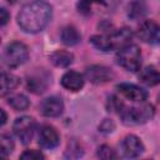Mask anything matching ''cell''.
I'll use <instances>...</instances> for the list:
<instances>
[{
	"label": "cell",
	"instance_id": "8fae6325",
	"mask_svg": "<svg viewBox=\"0 0 160 160\" xmlns=\"http://www.w3.org/2000/svg\"><path fill=\"white\" fill-rule=\"evenodd\" d=\"M121 151L126 158H138L144 151L141 140L135 135H128L121 142Z\"/></svg>",
	"mask_w": 160,
	"mask_h": 160
},
{
	"label": "cell",
	"instance_id": "4316f807",
	"mask_svg": "<svg viewBox=\"0 0 160 160\" xmlns=\"http://www.w3.org/2000/svg\"><path fill=\"white\" fill-rule=\"evenodd\" d=\"M6 119H8V115H6V112L2 110V109H0V128L6 122Z\"/></svg>",
	"mask_w": 160,
	"mask_h": 160
},
{
	"label": "cell",
	"instance_id": "8992f818",
	"mask_svg": "<svg viewBox=\"0 0 160 160\" xmlns=\"http://www.w3.org/2000/svg\"><path fill=\"white\" fill-rule=\"evenodd\" d=\"M29 58V50L25 44L15 41L11 42L5 51V61L9 66L16 68L22 65Z\"/></svg>",
	"mask_w": 160,
	"mask_h": 160
},
{
	"label": "cell",
	"instance_id": "d6986e66",
	"mask_svg": "<svg viewBox=\"0 0 160 160\" xmlns=\"http://www.w3.org/2000/svg\"><path fill=\"white\" fill-rule=\"evenodd\" d=\"M60 38H61V41L68 45V46H72V45H76L80 39H81V35L79 34V31L74 28V26H66L61 30V34H60Z\"/></svg>",
	"mask_w": 160,
	"mask_h": 160
},
{
	"label": "cell",
	"instance_id": "603a6c76",
	"mask_svg": "<svg viewBox=\"0 0 160 160\" xmlns=\"http://www.w3.org/2000/svg\"><path fill=\"white\" fill-rule=\"evenodd\" d=\"M98 156L101 158V159H105V160H108V159H116L118 158L115 151L110 146H108V145H101L98 149Z\"/></svg>",
	"mask_w": 160,
	"mask_h": 160
},
{
	"label": "cell",
	"instance_id": "7402d4cb",
	"mask_svg": "<svg viewBox=\"0 0 160 160\" xmlns=\"http://www.w3.org/2000/svg\"><path fill=\"white\" fill-rule=\"evenodd\" d=\"M46 85L42 79H39V78H29L28 80V89L29 91H32L35 94H39V92H42L45 90Z\"/></svg>",
	"mask_w": 160,
	"mask_h": 160
},
{
	"label": "cell",
	"instance_id": "5b68a950",
	"mask_svg": "<svg viewBox=\"0 0 160 160\" xmlns=\"http://www.w3.org/2000/svg\"><path fill=\"white\" fill-rule=\"evenodd\" d=\"M119 2L120 0H80L78 2V10L84 15L109 12L112 11Z\"/></svg>",
	"mask_w": 160,
	"mask_h": 160
},
{
	"label": "cell",
	"instance_id": "83f0119b",
	"mask_svg": "<svg viewBox=\"0 0 160 160\" xmlns=\"http://www.w3.org/2000/svg\"><path fill=\"white\" fill-rule=\"evenodd\" d=\"M8 1H9V2H15L16 0H8Z\"/></svg>",
	"mask_w": 160,
	"mask_h": 160
},
{
	"label": "cell",
	"instance_id": "5bb4252c",
	"mask_svg": "<svg viewBox=\"0 0 160 160\" xmlns=\"http://www.w3.org/2000/svg\"><path fill=\"white\" fill-rule=\"evenodd\" d=\"M60 81L61 85L70 91H78L84 86V78L76 71H66Z\"/></svg>",
	"mask_w": 160,
	"mask_h": 160
},
{
	"label": "cell",
	"instance_id": "277c9868",
	"mask_svg": "<svg viewBox=\"0 0 160 160\" xmlns=\"http://www.w3.org/2000/svg\"><path fill=\"white\" fill-rule=\"evenodd\" d=\"M119 114L125 124H142L154 116V108L152 105H141L134 108H125L122 105Z\"/></svg>",
	"mask_w": 160,
	"mask_h": 160
},
{
	"label": "cell",
	"instance_id": "30bf717a",
	"mask_svg": "<svg viewBox=\"0 0 160 160\" xmlns=\"http://www.w3.org/2000/svg\"><path fill=\"white\" fill-rule=\"evenodd\" d=\"M118 91L125 96L128 100H131V101H135V102H142L146 100L148 98V92L140 88V86H136L134 84H128V82H121L116 86Z\"/></svg>",
	"mask_w": 160,
	"mask_h": 160
},
{
	"label": "cell",
	"instance_id": "7a4b0ae2",
	"mask_svg": "<svg viewBox=\"0 0 160 160\" xmlns=\"http://www.w3.org/2000/svg\"><path fill=\"white\" fill-rule=\"evenodd\" d=\"M132 39V31L129 28H121L111 31L106 35H94L90 42L101 51H109L112 49H121L122 46L130 44Z\"/></svg>",
	"mask_w": 160,
	"mask_h": 160
},
{
	"label": "cell",
	"instance_id": "9c48e42d",
	"mask_svg": "<svg viewBox=\"0 0 160 160\" xmlns=\"http://www.w3.org/2000/svg\"><path fill=\"white\" fill-rule=\"evenodd\" d=\"M85 75L92 84H105L114 79V72L102 65H92L88 68Z\"/></svg>",
	"mask_w": 160,
	"mask_h": 160
},
{
	"label": "cell",
	"instance_id": "cb8c5ba5",
	"mask_svg": "<svg viewBox=\"0 0 160 160\" xmlns=\"http://www.w3.org/2000/svg\"><path fill=\"white\" fill-rule=\"evenodd\" d=\"M20 158L25 160H40V159H44V155L38 150H26L20 155Z\"/></svg>",
	"mask_w": 160,
	"mask_h": 160
},
{
	"label": "cell",
	"instance_id": "4fadbf2b",
	"mask_svg": "<svg viewBox=\"0 0 160 160\" xmlns=\"http://www.w3.org/2000/svg\"><path fill=\"white\" fill-rule=\"evenodd\" d=\"M64 110V104L61 101V99L56 98V96H50L46 98L41 101L40 104V111L44 116L48 118H55L59 116Z\"/></svg>",
	"mask_w": 160,
	"mask_h": 160
},
{
	"label": "cell",
	"instance_id": "484cf974",
	"mask_svg": "<svg viewBox=\"0 0 160 160\" xmlns=\"http://www.w3.org/2000/svg\"><path fill=\"white\" fill-rule=\"evenodd\" d=\"M9 19H10V15H9L8 10L4 8H0V28L4 26L5 24H8Z\"/></svg>",
	"mask_w": 160,
	"mask_h": 160
},
{
	"label": "cell",
	"instance_id": "44dd1931",
	"mask_svg": "<svg viewBox=\"0 0 160 160\" xmlns=\"http://www.w3.org/2000/svg\"><path fill=\"white\" fill-rule=\"evenodd\" d=\"M14 150V141L9 135H0V155L8 156Z\"/></svg>",
	"mask_w": 160,
	"mask_h": 160
},
{
	"label": "cell",
	"instance_id": "2e32d148",
	"mask_svg": "<svg viewBox=\"0 0 160 160\" xmlns=\"http://www.w3.org/2000/svg\"><path fill=\"white\" fill-rule=\"evenodd\" d=\"M139 79L142 84L148 86H155L160 81V75L159 71L154 66H146L139 75Z\"/></svg>",
	"mask_w": 160,
	"mask_h": 160
},
{
	"label": "cell",
	"instance_id": "e0dca14e",
	"mask_svg": "<svg viewBox=\"0 0 160 160\" xmlns=\"http://www.w3.org/2000/svg\"><path fill=\"white\" fill-rule=\"evenodd\" d=\"M72 59H74L72 54L69 52V51H65V50H58V51H55V52H52L50 55L51 62L55 66H59V68L69 66L72 62Z\"/></svg>",
	"mask_w": 160,
	"mask_h": 160
},
{
	"label": "cell",
	"instance_id": "ffe728a7",
	"mask_svg": "<svg viewBox=\"0 0 160 160\" xmlns=\"http://www.w3.org/2000/svg\"><path fill=\"white\" fill-rule=\"evenodd\" d=\"M8 104L16 111H22V110H26L30 105L29 102V99L22 95V94H18V95H14L11 96L9 100H8Z\"/></svg>",
	"mask_w": 160,
	"mask_h": 160
},
{
	"label": "cell",
	"instance_id": "3957f363",
	"mask_svg": "<svg viewBox=\"0 0 160 160\" xmlns=\"http://www.w3.org/2000/svg\"><path fill=\"white\" fill-rule=\"evenodd\" d=\"M118 64L128 71H138L141 65V52L136 45L128 44L119 49L116 55Z\"/></svg>",
	"mask_w": 160,
	"mask_h": 160
},
{
	"label": "cell",
	"instance_id": "52a82bcc",
	"mask_svg": "<svg viewBox=\"0 0 160 160\" xmlns=\"http://www.w3.org/2000/svg\"><path fill=\"white\" fill-rule=\"evenodd\" d=\"M12 130H14L15 135L18 136V139H20V141L22 144H28V142L31 141V139L34 136V132H35V121L30 116L18 118L14 121Z\"/></svg>",
	"mask_w": 160,
	"mask_h": 160
},
{
	"label": "cell",
	"instance_id": "ba28073f",
	"mask_svg": "<svg viewBox=\"0 0 160 160\" xmlns=\"http://www.w3.org/2000/svg\"><path fill=\"white\" fill-rule=\"evenodd\" d=\"M138 36L144 42L156 44L160 38V29L159 25L154 20H145L138 29Z\"/></svg>",
	"mask_w": 160,
	"mask_h": 160
},
{
	"label": "cell",
	"instance_id": "9a60e30c",
	"mask_svg": "<svg viewBox=\"0 0 160 160\" xmlns=\"http://www.w3.org/2000/svg\"><path fill=\"white\" fill-rule=\"evenodd\" d=\"M19 82L20 80L18 76L9 72H0V95L4 96L10 94L18 88Z\"/></svg>",
	"mask_w": 160,
	"mask_h": 160
},
{
	"label": "cell",
	"instance_id": "d4e9b609",
	"mask_svg": "<svg viewBox=\"0 0 160 160\" xmlns=\"http://www.w3.org/2000/svg\"><path fill=\"white\" fill-rule=\"evenodd\" d=\"M114 128H115V126H114L112 121H110V120H104L99 129H100L102 132H111V131L114 130Z\"/></svg>",
	"mask_w": 160,
	"mask_h": 160
},
{
	"label": "cell",
	"instance_id": "6da1fadb",
	"mask_svg": "<svg viewBox=\"0 0 160 160\" xmlns=\"http://www.w3.org/2000/svg\"><path fill=\"white\" fill-rule=\"evenodd\" d=\"M52 16V8L44 0H34L22 6L18 14L20 29L29 34H36L46 28Z\"/></svg>",
	"mask_w": 160,
	"mask_h": 160
},
{
	"label": "cell",
	"instance_id": "ac0fdd59",
	"mask_svg": "<svg viewBox=\"0 0 160 160\" xmlns=\"http://www.w3.org/2000/svg\"><path fill=\"white\" fill-rule=\"evenodd\" d=\"M146 10H148V6L144 0H134L129 4L128 15L132 20H138V19H141L146 14Z\"/></svg>",
	"mask_w": 160,
	"mask_h": 160
},
{
	"label": "cell",
	"instance_id": "7c38bea8",
	"mask_svg": "<svg viewBox=\"0 0 160 160\" xmlns=\"http://www.w3.org/2000/svg\"><path fill=\"white\" fill-rule=\"evenodd\" d=\"M60 142V135L55 128L45 125L40 129L39 132V144L45 149H54Z\"/></svg>",
	"mask_w": 160,
	"mask_h": 160
}]
</instances>
